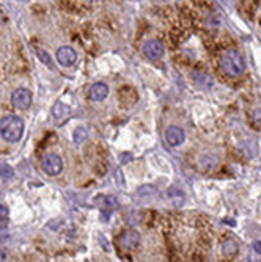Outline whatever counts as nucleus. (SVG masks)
<instances>
[{
	"label": "nucleus",
	"instance_id": "1",
	"mask_svg": "<svg viewBox=\"0 0 261 262\" xmlns=\"http://www.w3.org/2000/svg\"><path fill=\"white\" fill-rule=\"evenodd\" d=\"M220 68L230 77H239L246 71V60L241 55V52L234 49H228L224 52L222 58H220Z\"/></svg>",
	"mask_w": 261,
	"mask_h": 262
},
{
	"label": "nucleus",
	"instance_id": "2",
	"mask_svg": "<svg viewBox=\"0 0 261 262\" xmlns=\"http://www.w3.org/2000/svg\"><path fill=\"white\" fill-rule=\"evenodd\" d=\"M24 133V121L19 116L8 115L0 120V135L8 143H16L22 138Z\"/></svg>",
	"mask_w": 261,
	"mask_h": 262
},
{
	"label": "nucleus",
	"instance_id": "3",
	"mask_svg": "<svg viewBox=\"0 0 261 262\" xmlns=\"http://www.w3.org/2000/svg\"><path fill=\"white\" fill-rule=\"evenodd\" d=\"M31 101H33V98H31V93L27 88H18V90H14L13 94H11V105L18 110L30 108Z\"/></svg>",
	"mask_w": 261,
	"mask_h": 262
},
{
	"label": "nucleus",
	"instance_id": "4",
	"mask_svg": "<svg viewBox=\"0 0 261 262\" xmlns=\"http://www.w3.org/2000/svg\"><path fill=\"white\" fill-rule=\"evenodd\" d=\"M43 170L47 176H57L63 170V162L57 154H47L43 158Z\"/></svg>",
	"mask_w": 261,
	"mask_h": 262
},
{
	"label": "nucleus",
	"instance_id": "5",
	"mask_svg": "<svg viewBox=\"0 0 261 262\" xmlns=\"http://www.w3.org/2000/svg\"><path fill=\"white\" fill-rule=\"evenodd\" d=\"M118 243H120L121 250H134L140 243V234L136 229H128L120 236Z\"/></svg>",
	"mask_w": 261,
	"mask_h": 262
},
{
	"label": "nucleus",
	"instance_id": "6",
	"mask_svg": "<svg viewBox=\"0 0 261 262\" xmlns=\"http://www.w3.org/2000/svg\"><path fill=\"white\" fill-rule=\"evenodd\" d=\"M186 140V133L184 131L178 128V126H170V128L165 131V141L169 143V146L172 148H178L179 145H183Z\"/></svg>",
	"mask_w": 261,
	"mask_h": 262
},
{
	"label": "nucleus",
	"instance_id": "7",
	"mask_svg": "<svg viewBox=\"0 0 261 262\" xmlns=\"http://www.w3.org/2000/svg\"><path fill=\"white\" fill-rule=\"evenodd\" d=\"M144 53L149 60H159L164 55V46L157 39H148L144 43Z\"/></svg>",
	"mask_w": 261,
	"mask_h": 262
},
{
	"label": "nucleus",
	"instance_id": "8",
	"mask_svg": "<svg viewBox=\"0 0 261 262\" xmlns=\"http://www.w3.org/2000/svg\"><path fill=\"white\" fill-rule=\"evenodd\" d=\"M57 61L60 63L61 66H73L74 63L77 61V52L73 49V47H68V46H63L57 51Z\"/></svg>",
	"mask_w": 261,
	"mask_h": 262
},
{
	"label": "nucleus",
	"instance_id": "9",
	"mask_svg": "<svg viewBox=\"0 0 261 262\" xmlns=\"http://www.w3.org/2000/svg\"><path fill=\"white\" fill-rule=\"evenodd\" d=\"M88 96L91 101L94 102H101V101H104L107 96H109V86L106 83H102V82H98V83H93L90 86V90H88Z\"/></svg>",
	"mask_w": 261,
	"mask_h": 262
},
{
	"label": "nucleus",
	"instance_id": "10",
	"mask_svg": "<svg viewBox=\"0 0 261 262\" xmlns=\"http://www.w3.org/2000/svg\"><path fill=\"white\" fill-rule=\"evenodd\" d=\"M69 115H71V108L66 104H63V102H57L52 108V116L55 118V121H58L60 124L65 121Z\"/></svg>",
	"mask_w": 261,
	"mask_h": 262
},
{
	"label": "nucleus",
	"instance_id": "11",
	"mask_svg": "<svg viewBox=\"0 0 261 262\" xmlns=\"http://www.w3.org/2000/svg\"><path fill=\"white\" fill-rule=\"evenodd\" d=\"M217 165H219V157L216 154H206V156H203L200 158V166H202V170H204V171L216 170Z\"/></svg>",
	"mask_w": 261,
	"mask_h": 262
},
{
	"label": "nucleus",
	"instance_id": "12",
	"mask_svg": "<svg viewBox=\"0 0 261 262\" xmlns=\"http://www.w3.org/2000/svg\"><path fill=\"white\" fill-rule=\"evenodd\" d=\"M238 251H239V247H238V243H236V240L228 239L222 243V253L225 258L233 259L236 255H238Z\"/></svg>",
	"mask_w": 261,
	"mask_h": 262
},
{
	"label": "nucleus",
	"instance_id": "13",
	"mask_svg": "<svg viewBox=\"0 0 261 262\" xmlns=\"http://www.w3.org/2000/svg\"><path fill=\"white\" fill-rule=\"evenodd\" d=\"M96 204H99L102 209H115L118 206V200L112 195H107V196H99L96 200Z\"/></svg>",
	"mask_w": 261,
	"mask_h": 262
},
{
	"label": "nucleus",
	"instance_id": "14",
	"mask_svg": "<svg viewBox=\"0 0 261 262\" xmlns=\"http://www.w3.org/2000/svg\"><path fill=\"white\" fill-rule=\"evenodd\" d=\"M167 195H169V200L173 201L175 206H181L184 203V192H181V190L176 187H172Z\"/></svg>",
	"mask_w": 261,
	"mask_h": 262
},
{
	"label": "nucleus",
	"instance_id": "15",
	"mask_svg": "<svg viewBox=\"0 0 261 262\" xmlns=\"http://www.w3.org/2000/svg\"><path fill=\"white\" fill-rule=\"evenodd\" d=\"M11 178H14L13 166H10L8 163H0V179L8 181V179H11Z\"/></svg>",
	"mask_w": 261,
	"mask_h": 262
},
{
	"label": "nucleus",
	"instance_id": "16",
	"mask_svg": "<svg viewBox=\"0 0 261 262\" xmlns=\"http://www.w3.org/2000/svg\"><path fill=\"white\" fill-rule=\"evenodd\" d=\"M87 137H88V132H87L85 128H77V129L74 131V135H73L74 143H77V145L84 143V141L87 140Z\"/></svg>",
	"mask_w": 261,
	"mask_h": 262
},
{
	"label": "nucleus",
	"instance_id": "17",
	"mask_svg": "<svg viewBox=\"0 0 261 262\" xmlns=\"http://www.w3.org/2000/svg\"><path fill=\"white\" fill-rule=\"evenodd\" d=\"M36 53H38L39 60H41L47 68L54 69V61H52V58H51V55H49V53H47L46 51H41V49H36Z\"/></svg>",
	"mask_w": 261,
	"mask_h": 262
},
{
	"label": "nucleus",
	"instance_id": "18",
	"mask_svg": "<svg viewBox=\"0 0 261 262\" xmlns=\"http://www.w3.org/2000/svg\"><path fill=\"white\" fill-rule=\"evenodd\" d=\"M139 195H144V196H156L157 195V190L153 185H145V187H140L137 190V196Z\"/></svg>",
	"mask_w": 261,
	"mask_h": 262
},
{
	"label": "nucleus",
	"instance_id": "19",
	"mask_svg": "<svg viewBox=\"0 0 261 262\" xmlns=\"http://www.w3.org/2000/svg\"><path fill=\"white\" fill-rule=\"evenodd\" d=\"M192 79H194L197 83H204V82H208L209 85L212 83V79L208 74H204V73H194Z\"/></svg>",
	"mask_w": 261,
	"mask_h": 262
},
{
	"label": "nucleus",
	"instance_id": "20",
	"mask_svg": "<svg viewBox=\"0 0 261 262\" xmlns=\"http://www.w3.org/2000/svg\"><path fill=\"white\" fill-rule=\"evenodd\" d=\"M254 123L257 128H261V108H257L254 112Z\"/></svg>",
	"mask_w": 261,
	"mask_h": 262
},
{
	"label": "nucleus",
	"instance_id": "21",
	"mask_svg": "<svg viewBox=\"0 0 261 262\" xmlns=\"http://www.w3.org/2000/svg\"><path fill=\"white\" fill-rule=\"evenodd\" d=\"M10 239V233H8V229H0V242H5Z\"/></svg>",
	"mask_w": 261,
	"mask_h": 262
},
{
	"label": "nucleus",
	"instance_id": "22",
	"mask_svg": "<svg viewBox=\"0 0 261 262\" xmlns=\"http://www.w3.org/2000/svg\"><path fill=\"white\" fill-rule=\"evenodd\" d=\"M6 215H8V209L5 208L3 204H0V220H2V218H5Z\"/></svg>",
	"mask_w": 261,
	"mask_h": 262
},
{
	"label": "nucleus",
	"instance_id": "23",
	"mask_svg": "<svg viewBox=\"0 0 261 262\" xmlns=\"http://www.w3.org/2000/svg\"><path fill=\"white\" fill-rule=\"evenodd\" d=\"M254 250H255V253L261 255V240H257V242L254 243Z\"/></svg>",
	"mask_w": 261,
	"mask_h": 262
},
{
	"label": "nucleus",
	"instance_id": "24",
	"mask_svg": "<svg viewBox=\"0 0 261 262\" xmlns=\"http://www.w3.org/2000/svg\"><path fill=\"white\" fill-rule=\"evenodd\" d=\"M6 258H8V255L5 253V250L0 248V261H6Z\"/></svg>",
	"mask_w": 261,
	"mask_h": 262
},
{
	"label": "nucleus",
	"instance_id": "25",
	"mask_svg": "<svg viewBox=\"0 0 261 262\" xmlns=\"http://www.w3.org/2000/svg\"><path fill=\"white\" fill-rule=\"evenodd\" d=\"M2 21H3V16H2V13H0V24H2Z\"/></svg>",
	"mask_w": 261,
	"mask_h": 262
}]
</instances>
